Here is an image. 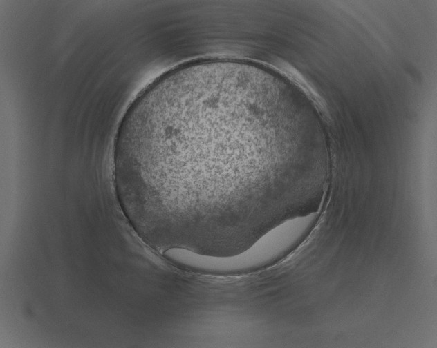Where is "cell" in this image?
Here are the masks:
<instances>
[{
  "label": "cell",
  "mask_w": 437,
  "mask_h": 348,
  "mask_svg": "<svg viewBox=\"0 0 437 348\" xmlns=\"http://www.w3.org/2000/svg\"><path fill=\"white\" fill-rule=\"evenodd\" d=\"M275 91L259 66L210 60L175 68L138 95L116 133L113 176L138 235L171 248L252 226L276 148Z\"/></svg>",
  "instance_id": "obj_1"
},
{
  "label": "cell",
  "mask_w": 437,
  "mask_h": 348,
  "mask_svg": "<svg viewBox=\"0 0 437 348\" xmlns=\"http://www.w3.org/2000/svg\"><path fill=\"white\" fill-rule=\"evenodd\" d=\"M317 213L297 217L270 229L243 251L229 256H215L174 248L163 255L185 269L212 275H234L268 266L299 244L311 231Z\"/></svg>",
  "instance_id": "obj_2"
}]
</instances>
